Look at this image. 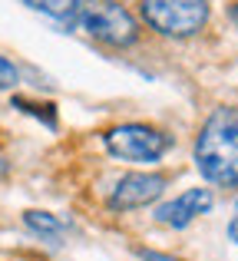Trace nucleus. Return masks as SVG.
<instances>
[{
  "instance_id": "f257e3e1",
  "label": "nucleus",
  "mask_w": 238,
  "mask_h": 261,
  "mask_svg": "<svg viewBox=\"0 0 238 261\" xmlns=\"http://www.w3.org/2000/svg\"><path fill=\"white\" fill-rule=\"evenodd\" d=\"M192 159L199 175L215 189H238V109L219 106L195 136Z\"/></svg>"
},
{
  "instance_id": "4468645a",
  "label": "nucleus",
  "mask_w": 238,
  "mask_h": 261,
  "mask_svg": "<svg viewBox=\"0 0 238 261\" xmlns=\"http://www.w3.org/2000/svg\"><path fill=\"white\" fill-rule=\"evenodd\" d=\"M0 178H7V162H4V155H0Z\"/></svg>"
},
{
  "instance_id": "39448f33",
  "label": "nucleus",
  "mask_w": 238,
  "mask_h": 261,
  "mask_svg": "<svg viewBox=\"0 0 238 261\" xmlns=\"http://www.w3.org/2000/svg\"><path fill=\"white\" fill-rule=\"evenodd\" d=\"M169 178L159 175V172H126L113 185L110 198V212H136V208H146V205L159 202L162 192H166Z\"/></svg>"
},
{
  "instance_id": "f8f14e48",
  "label": "nucleus",
  "mask_w": 238,
  "mask_h": 261,
  "mask_svg": "<svg viewBox=\"0 0 238 261\" xmlns=\"http://www.w3.org/2000/svg\"><path fill=\"white\" fill-rule=\"evenodd\" d=\"M228 238H232V242L238 245V212H235V218H232V222H228Z\"/></svg>"
},
{
  "instance_id": "f03ea898",
  "label": "nucleus",
  "mask_w": 238,
  "mask_h": 261,
  "mask_svg": "<svg viewBox=\"0 0 238 261\" xmlns=\"http://www.w3.org/2000/svg\"><path fill=\"white\" fill-rule=\"evenodd\" d=\"M70 27L83 30L90 40L113 46V50H126L139 40V20L119 0H80Z\"/></svg>"
},
{
  "instance_id": "9b49d317",
  "label": "nucleus",
  "mask_w": 238,
  "mask_h": 261,
  "mask_svg": "<svg viewBox=\"0 0 238 261\" xmlns=\"http://www.w3.org/2000/svg\"><path fill=\"white\" fill-rule=\"evenodd\" d=\"M136 258H142V261H179L175 255H162V251H152V248H136Z\"/></svg>"
},
{
  "instance_id": "423d86ee",
  "label": "nucleus",
  "mask_w": 238,
  "mask_h": 261,
  "mask_svg": "<svg viewBox=\"0 0 238 261\" xmlns=\"http://www.w3.org/2000/svg\"><path fill=\"white\" fill-rule=\"evenodd\" d=\"M215 208V192L212 189H186L182 195L169 198V202L155 205L152 208V218L159 225H166V228H189V225L195 222V218L208 215V212Z\"/></svg>"
},
{
  "instance_id": "6e6552de",
  "label": "nucleus",
  "mask_w": 238,
  "mask_h": 261,
  "mask_svg": "<svg viewBox=\"0 0 238 261\" xmlns=\"http://www.w3.org/2000/svg\"><path fill=\"white\" fill-rule=\"evenodd\" d=\"M23 7H30L33 13H43V17L57 20V23H73V13H76L80 0H20Z\"/></svg>"
},
{
  "instance_id": "1a4fd4ad",
  "label": "nucleus",
  "mask_w": 238,
  "mask_h": 261,
  "mask_svg": "<svg viewBox=\"0 0 238 261\" xmlns=\"http://www.w3.org/2000/svg\"><path fill=\"white\" fill-rule=\"evenodd\" d=\"M13 109L40 119L46 129H57V106L53 102H33V99H23V96H13Z\"/></svg>"
},
{
  "instance_id": "20e7f679",
  "label": "nucleus",
  "mask_w": 238,
  "mask_h": 261,
  "mask_svg": "<svg viewBox=\"0 0 238 261\" xmlns=\"http://www.w3.org/2000/svg\"><path fill=\"white\" fill-rule=\"evenodd\" d=\"M103 149L119 162H136V166H155L169 155L172 136L149 122H119V126L103 133Z\"/></svg>"
},
{
  "instance_id": "9d476101",
  "label": "nucleus",
  "mask_w": 238,
  "mask_h": 261,
  "mask_svg": "<svg viewBox=\"0 0 238 261\" xmlns=\"http://www.w3.org/2000/svg\"><path fill=\"white\" fill-rule=\"evenodd\" d=\"M20 86V66L0 53V89H17Z\"/></svg>"
},
{
  "instance_id": "ddd939ff",
  "label": "nucleus",
  "mask_w": 238,
  "mask_h": 261,
  "mask_svg": "<svg viewBox=\"0 0 238 261\" xmlns=\"http://www.w3.org/2000/svg\"><path fill=\"white\" fill-rule=\"evenodd\" d=\"M228 17H232L235 23H238V4H232V7H228Z\"/></svg>"
},
{
  "instance_id": "0eeeda50",
  "label": "nucleus",
  "mask_w": 238,
  "mask_h": 261,
  "mask_svg": "<svg viewBox=\"0 0 238 261\" xmlns=\"http://www.w3.org/2000/svg\"><path fill=\"white\" fill-rule=\"evenodd\" d=\"M23 225L33 231V235L46 238V242H53V245H60V238H63V231H66L63 218H57L53 212H40V208H27L23 212Z\"/></svg>"
},
{
  "instance_id": "7ed1b4c3",
  "label": "nucleus",
  "mask_w": 238,
  "mask_h": 261,
  "mask_svg": "<svg viewBox=\"0 0 238 261\" xmlns=\"http://www.w3.org/2000/svg\"><path fill=\"white\" fill-rule=\"evenodd\" d=\"M139 17L159 37L189 40L205 30L212 7L208 0H139Z\"/></svg>"
}]
</instances>
